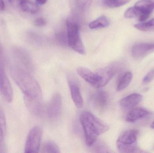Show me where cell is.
Returning <instances> with one entry per match:
<instances>
[{
    "instance_id": "7c38bea8",
    "label": "cell",
    "mask_w": 154,
    "mask_h": 153,
    "mask_svg": "<svg viewBox=\"0 0 154 153\" xmlns=\"http://www.w3.org/2000/svg\"><path fill=\"white\" fill-rule=\"evenodd\" d=\"M11 3L18 7L21 10L30 13H35L38 11V6L30 0H12Z\"/></svg>"
},
{
    "instance_id": "5bb4252c",
    "label": "cell",
    "mask_w": 154,
    "mask_h": 153,
    "mask_svg": "<svg viewBox=\"0 0 154 153\" xmlns=\"http://www.w3.org/2000/svg\"><path fill=\"white\" fill-rule=\"evenodd\" d=\"M142 99L143 97L141 94L133 93L121 99L119 104L123 108L129 109L138 105L142 100Z\"/></svg>"
},
{
    "instance_id": "f546056e",
    "label": "cell",
    "mask_w": 154,
    "mask_h": 153,
    "mask_svg": "<svg viewBox=\"0 0 154 153\" xmlns=\"http://www.w3.org/2000/svg\"><path fill=\"white\" fill-rule=\"evenodd\" d=\"M151 127L152 128V129H154V121L152 124H151Z\"/></svg>"
},
{
    "instance_id": "ba28073f",
    "label": "cell",
    "mask_w": 154,
    "mask_h": 153,
    "mask_svg": "<svg viewBox=\"0 0 154 153\" xmlns=\"http://www.w3.org/2000/svg\"><path fill=\"white\" fill-rule=\"evenodd\" d=\"M137 18L140 22L146 21L154 10V1L151 0H140L134 6Z\"/></svg>"
},
{
    "instance_id": "cb8c5ba5",
    "label": "cell",
    "mask_w": 154,
    "mask_h": 153,
    "mask_svg": "<svg viewBox=\"0 0 154 153\" xmlns=\"http://www.w3.org/2000/svg\"><path fill=\"white\" fill-rule=\"evenodd\" d=\"M154 78V68L151 70L143 79V83L144 84L149 83L152 81Z\"/></svg>"
},
{
    "instance_id": "3957f363",
    "label": "cell",
    "mask_w": 154,
    "mask_h": 153,
    "mask_svg": "<svg viewBox=\"0 0 154 153\" xmlns=\"http://www.w3.org/2000/svg\"><path fill=\"white\" fill-rule=\"evenodd\" d=\"M79 75L90 84L96 88H100L106 85L113 78L115 71L112 68H106L99 72H94L83 67L77 68Z\"/></svg>"
},
{
    "instance_id": "2e32d148",
    "label": "cell",
    "mask_w": 154,
    "mask_h": 153,
    "mask_svg": "<svg viewBox=\"0 0 154 153\" xmlns=\"http://www.w3.org/2000/svg\"><path fill=\"white\" fill-rule=\"evenodd\" d=\"M150 113L143 108H137L130 110L126 116L125 120L128 123H134L147 117Z\"/></svg>"
},
{
    "instance_id": "484cf974",
    "label": "cell",
    "mask_w": 154,
    "mask_h": 153,
    "mask_svg": "<svg viewBox=\"0 0 154 153\" xmlns=\"http://www.w3.org/2000/svg\"><path fill=\"white\" fill-rule=\"evenodd\" d=\"M5 65V57L2 46L0 43V65Z\"/></svg>"
},
{
    "instance_id": "52a82bcc",
    "label": "cell",
    "mask_w": 154,
    "mask_h": 153,
    "mask_svg": "<svg viewBox=\"0 0 154 153\" xmlns=\"http://www.w3.org/2000/svg\"><path fill=\"white\" fill-rule=\"evenodd\" d=\"M12 57L14 60L13 65L30 72H32L33 68L32 60L25 50L20 48H14L12 50Z\"/></svg>"
},
{
    "instance_id": "5b68a950",
    "label": "cell",
    "mask_w": 154,
    "mask_h": 153,
    "mask_svg": "<svg viewBox=\"0 0 154 153\" xmlns=\"http://www.w3.org/2000/svg\"><path fill=\"white\" fill-rule=\"evenodd\" d=\"M139 131L131 129L123 133L117 141V146L120 152L135 153L139 151L137 140Z\"/></svg>"
},
{
    "instance_id": "8992f818",
    "label": "cell",
    "mask_w": 154,
    "mask_h": 153,
    "mask_svg": "<svg viewBox=\"0 0 154 153\" xmlns=\"http://www.w3.org/2000/svg\"><path fill=\"white\" fill-rule=\"evenodd\" d=\"M42 134V129L39 126H36L30 130L25 142L24 152H38Z\"/></svg>"
},
{
    "instance_id": "ac0fdd59",
    "label": "cell",
    "mask_w": 154,
    "mask_h": 153,
    "mask_svg": "<svg viewBox=\"0 0 154 153\" xmlns=\"http://www.w3.org/2000/svg\"><path fill=\"white\" fill-rule=\"evenodd\" d=\"M109 23V19L105 15H102L99 17L97 19L91 22L89 27L92 29L104 28L108 26Z\"/></svg>"
},
{
    "instance_id": "4fadbf2b",
    "label": "cell",
    "mask_w": 154,
    "mask_h": 153,
    "mask_svg": "<svg viewBox=\"0 0 154 153\" xmlns=\"http://www.w3.org/2000/svg\"><path fill=\"white\" fill-rule=\"evenodd\" d=\"M93 104L100 110L104 109L108 103L109 97L106 92L101 90L96 92L91 98Z\"/></svg>"
},
{
    "instance_id": "ffe728a7",
    "label": "cell",
    "mask_w": 154,
    "mask_h": 153,
    "mask_svg": "<svg viewBox=\"0 0 154 153\" xmlns=\"http://www.w3.org/2000/svg\"><path fill=\"white\" fill-rule=\"evenodd\" d=\"M135 28L143 31H154V18L148 21L142 22L134 25Z\"/></svg>"
},
{
    "instance_id": "30bf717a",
    "label": "cell",
    "mask_w": 154,
    "mask_h": 153,
    "mask_svg": "<svg viewBox=\"0 0 154 153\" xmlns=\"http://www.w3.org/2000/svg\"><path fill=\"white\" fill-rule=\"evenodd\" d=\"M62 98L59 93L53 94L48 103L47 113L50 118L55 119L59 116L62 110Z\"/></svg>"
},
{
    "instance_id": "603a6c76",
    "label": "cell",
    "mask_w": 154,
    "mask_h": 153,
    "mask_svg": "<svg viewBox=\"0 0 154 153\" xmlns=\"http://www.w3.org/2000/svg\"><path fill=\"white\" fill-rule=\"evenodd\" d=\"M93 0H76L77 7L81 10H86L90 6Z\"/></svg>"
},
{
    "instance_id": "4dcf8cb0",
    "label": "cell",
    "mask_w": 154,
    "mask_h": 153,
    "mask_svg": "<svg viewBox=\"0 0 154 153\" xmlns=\"http://www.w3.org/2000/svg\"><path fill=\"white\" fill-rule=\"evenodd\" d=\"M11 1H12V0H8V1H9V2H11Z\"/></svg>"
},
{
    "instance_id": "d6986e66",
    "label": "cell",
    "mask_w": 154,
    "mask_h": 153,
    "mask_svg": "<svg viewBox=\"0 0 154 153\" xmlns=\"http://www.w3.org/2000/svg\"><path fill=\"white\" fill-rule=\"evenodd\" d=\"M41 152L58 153L60 152L57 145L52 141L44 142L41 147Z\"/></svg>"
},
{
    "instance_id": "9a60e30c",
    "label": "cell",
    "mask_w": 154,
    "mask_h": 153,
    "mask_svg": "<svg viewBox=\"0 0 154 153\" xmlns=\"http://www.w3.org/2000/svg\"><path fill=\"white\" fill-rule=\"evenodd\" d=\"M24 99L28 110L32 114L37 116L41 114L42 110L41 99H32L24 96Z\"/></svg>"
},
{
    "instance_id": "f1b7e54d",
    "label": "cell",
    "mask_w": 154,
    "mask_h": 153,
    "mask_svg": "<svg viewBox=\"0 0 154 153\" xmlns=\"http://www.w3.org/2000/svg\"><path fill=\"white\" fill-rule=\"evenodd\" d=\"M35 1L37 4H40V5L45 4L48 1V0H35Z\"/></svg>"
},
{
    "instance_id": "e0dca14e",
    "label": "cell",
    "mask_w": 154,
    "mask_h": 153,
    "mask_svg": "<svg viewBox=\"0 0 154 153\" xmlns=\"http://www.w3.org/2000/svg\"><path fill=\"white\" fill-rule=\"evenodd\" d=\"M133 75L130 72L125 73L120 77L118 82L116 90L117 91H120L126 88L130 84L133 79Z\"/></svg>"
},
{
    "instance_id": "7a4b0ae2",
    "label": "cell",
    "mask_w": 154,
    "mask_h": 153,
    "mask_svg": "<svg viewBox=\"0 0 154 153\" xmlns=\"http://www.w3.org/2000/svg\"><path fill=\"white\" fill-rule=\"evenodd\" d=\"M80 121L84 132L85 143L88 147L92 146L97 142L98 137L109 129L107 124L88 111L82 113Z\"/></svg>"
},
{
    "instance_id": "d4e9b609",
    "label": "cell",
    "mask_w": 154,
    "mask_h": 153,
    "mask_svg": "<svg viewBox=\"0 0 154 153\" xmlns=\"http://www.w3.org/2000/svg\"><path fill=\"white\" fill-rule=\"evenodd\" d=\"M46 24V20L43 18H37L34 21L35 26L38 27H42L45 26Z\"/></svg>"
},
{
    "instance_id": "4316f807",
    "label": "cell",
    "mask_w": 154,
    "mask_h": 153,
    "mask_svg": "<svg viewBox=\"0 0 154 153\" xmlns=\"http://www.w3.org/2000/svg\"><path fill=\"white\" fill-rule=\"evenodd\" d=\"M5 131L4 130L3 128L2 127L0 124V143L2 142L3 140L4 136L5 134Z\"/></svg>"
},
{
    "instance_id": "9c48e42d",
    "label": "cell",
    "mask_w": 154,
    "mask_h": 153,
    "mask_svg": "<svg viewBox=\"0 0 154 153\" xmlns=\"http://www.w3.org/2000/svg\"><path fill=\"white\" fill-rule=\"evenodd\" d=\"M67 79L72 100L77 108H82L83 106V101L79 83L73 75H69Z\"/></svg>"
},
{
    "instance_id": "277c9868",
    "label": "cell",
    "mask_w": 154,
    "mask_h": 153,
    "mask_svg": "<svg viewBox=\"0 0 154 153\" xmlns=\"http://www.w3.org/2000/svg\"><path fill=\"white\" fill-rule=\"evenodd\" d=\"M66 25L69 46L79 54L85 55L86 50L81 38L79 25L71 19L67 20Z\"/></svg>"
},
{
    "instance_id": "83f0119b",
    "label": "cell",
    "mask_w": 154,
    "mask_h": 153,
    "mask_svg": "<svg viewBox=\"0 0 154 153\" xmlns=\"http://www.w3.org/2000/svg\"><path fill=\"white\" fill-rule=\"evenodd\" d=\"M5 8V4L3 0H0V11H3Z\"/></svg>"
},
{
    "instance_id": "7402d4cb",
    "label": "cell",
    "mask_w": 154,
    "mask_h": 153,
    "mask_svg": "<svg viewBox=\"0 0 154 153\" xmlns=\"http://www.w3.org/2000/svg\"><path fill=\"white\" fill-rule=\"evenodd\" d=\"M91 147H93L94 152L108 153L110 152L109 148L105 143H97L93 145Z\"/></svg>"
},
{
    "instance_id": "44dd1931",
    "label": "cell",
    "mask_w": 154,
    "mask_h": 153,
    "mask_svg": "<svg viewBox=\"0 0 154 153\" xmlns=\"http://www.w3.org/2000/svg\"><path fill=\"white\" fill-rule=\"evenodd\" d=\"M131 0H104L103 3L109 8H117L128 3Z\"/></svg>"
},
{
    "instance_id": "6da1fadb",
    "label": "cell",
    "mask_w": 154,
    "mask_h": 153,
    "mask_svg": "<svg viewBox=\"0 0 154 153\" xmlns=\"http://www.w3.org/2000/svg\"><path fill=\"white\" fill-rule=\"evenodd\" d=\"M10 72L12 78L24 96L32 99H41V88L30 72L14 65L10 66Z\"/></svg>"
},
{
    "instance_id": "8fae6325",
    "label": "cell",
    "mask_w": 154,
    "mask_h": 153,
    "mask_svg": "<svg viewBox=\"0 0 154 153\" xmlns=\"http://www.w3.org/2000/svg\"><path fill=\"white\" fill-rule=\"evenodd\" d=\"M154 52V43H143L136 44L132 49V54L136 59H141Z\"/></svg>"
}]
</instances>
